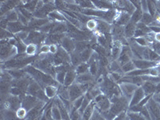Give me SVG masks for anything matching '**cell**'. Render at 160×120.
<instances>
[{
	"instance_id": "30bf717a",
	"label": "cell",
	"mask_w": 160,
	"mask_h": 120,
	"mask_svg": "<svg viewBox=\"0 0 160 120\" xmlns=\"http://www.w3.org/2000/svg\"><path fill=\"white\" fill-rule=\"evenodd\" d=\"M75 44H76V42L75 40L66 35V36L62 38V40L60 42L59 46L62 47L67 52L71 55V53L75 51Z\"/></svg>"
},
{
	"instance_id": "f6af8a7d",
	"label": "cell",
	"mask_w": 160,
	"mask_h": 120,
	"mask_svg": "<svg viewBox=\"0 0 160 120\" xmlns=\"http://www.w3.org/2000/svg\"><path fill=\"white\" fill-rule=\"evenodd\" d=\"M127 118H128V111H124L116 115L114 120H126Z\"/></svg>"
},
{
	"instance_id": "2e32d148",
	"label": "cell",
	"mask_w": 160,
	"mask_h": 120,
	"mask_svg": "<svg viewBox=\"0 0 160 120\" xmlns=\"http://www.w3.org/2000/svg\"><path fill=\"white\" fill-rule=\"evenodd\" d=\"M95 111V102L94 101L89 104L81 115V120H91Z\"/></svg>"
},
{
	"instance_id": "d590c367",
	"label": "cell",
	"mask_w": 160,
	"mask_h": 120,
	"mask_svg": "<svg viewBox=\"0 0 160 120\" xmlns=\"http://www.w3.org/2000/svg\"><path fill=\"white\" fill-rule=\"evenodd\" d=\"M66 73L67 71H58L56 72V75H55V80L58 82L59 85H63L64 80H65L66 77Z\"/></svg>"
},
{
	"instance_id": "83f0119b",
	"label": "cell",
	"mask_w": 160,
	"mask_h": 120,
	"mask_svg": "<svg viewBox=\"0 0 160 120\" xmlns=\"http://www.w3.org/2000/svg\"><path fill=\"white\" fill-rule=\"evenodd\" d=\"M93 53H94V50L91 48H88V49L84 50L83 51L80 53V57L82 59V62H88L90 60L91 57L92 56Z\"/></svg>"
},
{
	"instance_id": "1f68e13d",
	"label": "cell",
	"mask_w": 160,
	"mask_h": 120,
	"mask_svg": "<svg viewBox=\"0 0 160 120\" xmlns=\"http://www.w3.org/2000/svg\"><path fill=\"white\" fill-rule=\"evenodd\" d=\"M97 27H98V22H97L96 18H91L86 23V28L91 32H95L97 31Z\"/></svg>"
},
{
	"instance_id": "ffe728a7",
	"label": "cell",
	"mask_w": 160,
	"mask_h": 120,
	"mask_svg": "<svg viewBox=\"0 0 160 120\" xmlns=\"http://www.w3.org/2000/svg\"><path fill=\"white\" fill-rule=\"evenodd\" d=\"M48 18H50L52 21H55V22H68L67 21V18L64 16V15L62 14V12H61L58 10H55L53 12H51L49 15H48Z\"/></svg>"
},
{
	"instance_id": "ee69618b",
	"label": "cell",
	"mask_w": 160,
	"mask_h": 120,
	"mask_svg": "<svg viewBox=\"0 0 160 120\" xmlns=\"http://www.w3.org/2000/svg\"><path fill=\"white\" fill-rule=\"evenodd\" d=\"M83 99H84V95H82V96L79 97L78 98H77L75 101H74V102H72V107L75 109H76L77 111H78V109H79L80 108H81V106H82V102H83Z\"/></svg>"
},
{
	"instance_id": "4fadbf2b",
	"label": "cell",
	"mask_w": 160,
	"mask_h": 120,
	"mask_svg": "<svg viewBox=\"0 0 160 120\" xmlns=\"http://www.w3.org/2000/svg\"><path fill=\"white\" fill-rule=\"evenodd\" d=\"M4 101H7L9 103L10 110H11V111H17L22 107V102H21L19 97L15 96V95H11V94L8 95V98H6Z\"/></svg>"
},
{
	"instance_id": "7c38bea8",
	"label": "cell",
	"mask_w": 160,
	"mask_h": 120,
	"mask_svg": "<svg viewBox=\"0 0 160 120\" xmlns=\"http://www.w3.org/2000/svg\"><path fill=\"white\" fill-rule=\"evenodd\" d=\"M145 93H144L143 90H142V87H138L136 89V91H135V93L133 94L132 97H131V100H130V107H133V106H135L137 104L139 103L144 98H145Z\"/></svg>"
},
{
	"instance_id": "5b68a950",
	"label": "cell",
	"mask_w": 160,
	"mask_h": 120,
	"mask_svg": "<svg viewBox=\"0 0 160 120\" xmlns=\"http://www.w3.org/2000/svg\"><path fill=\"white\" fill-rule=\"evenodd\" d=\"M19 98L21 99V102H22V108H25L28 111H31V109L36 107L41 102L36 97L28 95V94L25 95H22V96H20Z\"/></svg>"
},
{
	"instance_id": "7402d4cb",
	"label": "cell",
	"mask_w": 160,
	"mask_h": 120,
	"mask_svg": "<svg viewBox=\"0 0 160 120\" xmlns=\"http://www.w3.org/2000/svg\"><path fill=\"white\" fill-rule=\"evenodd\" d=\"M44 91L49 99H52L57 97L58 93V87L56 86H47L44 88Z\"/></svg>"
},
{
	"instance_id": "6da1fadb",
	"label": "cell",
	"mask_w": 160,
	"mask_h": 120,
	"mask_svg": "<svg viewBox=\"0 0 160 120\" xmlns=\"http://www.w3.org/2000/svg\"><path fill=\"white\" fill-rule=\"evenodd\" d=\"M98 87L100 88V90H101L102 94L109 98H111L113 96H121V95H122L119 85L112 81L109 78L108 75L103 77L102 82L98 85Z\"/></svg>"
},
{
	"instance_id": "836d02e7",
	"label": "cell",
	"mask_w": 160,
	"mask_h": 120,
	"mask_svg": "<svg viewBox=\"0 0 160 120\" xmlns=\"http://www.w3.org/2000/svg\"><path fill=\"white\" fill-rule=\"evenodd\" d=\"M76 3L82 9H96L92 1H77Z\"/></svg>"
},
{
	"instance_id": "60d3db41",
	"label": "cell",
	"mask_w": 160,
	"mask_h": 120,
	"mask_svg": "<svg viewBox=\"0 0 160 120\" xmlns=\"http://www.w3.org/2000/svg\"><path fill=\"white\" fill-rule=\"evenodd\" d=\"M15 37V35L6 29H1V39H10Z\"/></svg>"
},
{
	"instance_id": "7bdbcfd3",
	"label": "cell",
	"mask_w": 160,
	"mask_h": 120,
	"mask_svg": "<svg viewBox=\"0 0 160 120\" xmlns=\"http://www.w3.org/2000/svg\"><path fill=\"white\" fill-rule=\"evenodd\" d=\"M91 101H90L89 99H88V98H87L85 97V95H84V99H83V102H82V106H81V108H79V109L78 110V112H79V114L81 115H82V113H83V111H85V109L87 108H88V106H89V104L91 103Z\"/></svg>"
},
{
	"instance_id": "74e56055",
	"label": "cell",
	"mask_w": 160,
	"mask_h": 120,
	"mask_svg": "<svg viewBox=\"0 0 160 120\" xmlns=\"http://www.w3.org/2000/svg\"><path fill=\"white\" fill-rule=\"evenodd\" d=\"M134 40H135V42L136 43H138L141 47H143V48H148V47L150 48V46H151V44L148 42V39L146 38V37H138V38H134Z\"/></svg>"
},
{
	"instance_id": "e575fe53",
	"label": "cell",
	"mask_w": 160,
	"mask_h": 120,
	"mask_svg": "<svg viewBox=\"0 0 160 120\" xmlns=\"http://www.w3.org/2000/svg\"><path fill=\"white\" fill-rule=\"evenodd\" d=\"M135 69H136V68H135V66L134 64V62H133V61H130V62H127V63L122 66V71L124 73V75H126V74H128V73L131 72V71H134Z\"/></svg>"
},
{
	"instance_id": "e0dca14e",
	"label": "cell",
	"mask_w": 160,
	"mask_h": 120,
	"mask_svg": "<svg viewBox=\"0 0 160 120\" xmlns=\"http://www.w3.org/2000/svg\"><path fill=\"white\" fill-rule=\"evenodd\" d=\"M95 82V77L91 75L90 73H86L82 75H78L75 79V82L78 84H84L88 82Z\"/></svg>"
},
{
	"instance_id": "7dc6e473",
	"label": "cell",
	"mask_w": 160,
	"mask_h": 120,
	"mask_svg": "<svg viewBox=\"0 0 160 120\" xmlns=\"http://www.w3.org/2000/svg\"><path fill=\"white\" fill-rule=\"evenodd\" d=\"M141 9L143 13L148 12V1H141Z\"/></svg>"
},
{
	"instance_id": "5bb4252c",
	"label": "cell",
	"mask_w": 160,
	"mask_h": 120,
	"mask_svg": "<svg viewBox=\"0 0 160 120\" xmlns=\"http://www.w3.org/2000/svg\"><path fill=\"white\" fill-rule=\"evenodd\" d=\"M8 31H9L10 32L12 33L13 35H16L18 33L21 32L22 31H28V28L25 26L22 25L19 21L15 22H9L8 26V28H7Z\"/></svg>"
},
{
	"instance_id": "681fc988",
	"label": "cell",
	"mask_w": 160,
	"mask_h": 120,
	"mask_svg": "<svg viewBox=\"0 0 160 120\" xmlns=\"http://www.w3.org/2000/svg\"><path fill=\"white\" fill-rule=\"evenodd\" d=\"M155 42H160V33H155Z\"/></svg>"
},
{
	"instance_id": "d6a6232c",
	"label": "cell",
	"mask_w": 160,
	"mask_h": 120,
	"mask_svg": "<svg viewBox=\"0 0 160 120\" xmlns=\"http://www.w3.org/2000/svg\"><path fill=\"white\" fill-rule=\"evenodd\" d=\"M140 22H142V23L150 27V26L154 22V17L151 16L148 12L143 13L142 19H141V21H140Z\"/></svg>"
},
{
	"instance_id": "9c48e42d",
	"label": "cell",
	"mask_w": 160,
	"mask_h": 120,
	"mask_svg": "<svg viewBox=\"0 0 160 120\" xmlns=\"http://www.w3.org/2000/svg\"><path fill=\"white\" fill-rule=\"evenodd\" d=\"M132 61L136 69H151L159 65L160 60L158 62H153V61L145 59H133Z\"/></svg>"
},
{
	"instance_id": "11a10c76",
	"label": "cell",
	"mask_w": 160,
	"mask_h": 120,
	"mask_svg": "<svg viewBox=\"0 0 160 120\" xmlns=\"http://www.w3.org/2000/svg\"><path fill=\"white\" fill-rule=\"evenodd\" d=\"M158 12H159V13H160V10H158Z\"/></svg>"
},
{
	"instance_id": "52a82bcc",
	"label": "cell",
	"mask_w": 160,
	"mask_h": 120,
	"mask_svg": "<svg viewBox=\"0 0 160 120\" xmlns=\"http://www.w3.org/2000/svg\"><path fill=\"white\" fill-rule=\"evenodd\" d=\"M68 93H69V99L71 102L78 98L79 97L84 95V92L82 90L79 84L75 82L68 88Z\"/></svg>"
},
{
	"instance_id": "44dd1931",
	"label": "cell",
	"mask_w": 160,
	"mask_h": 120,
	"mask_svg": "<svg viewBox=\"0 0 160 120\" xmlns=\"http://www.w3.org/2000/svg\"><path fill=\"white\" fill-rule=\"evenodd\" d=\"M8 73L12 77L13 79H20L28 75V73L26 72L23 69H12L6 70Z\"/></svg>"
},
{
	"instance_id": "bcb514c9",
	"label": "cell",
	"mask_w": 160,
	"mask_h": 120,
	"mask_svg": "<svg viewBox=\"0 0 160 120\" xmlns=\"http://www.w3.org/2000/svg\"><path fill=\"white\" fill-rule=\"evenodd\" d=\"M58 46L59 45H57V44H51L50 45V53L52 55H55L58 52Z\"/></svg>"
},
{
	"instance_id": "3957f363",
	"label": "cell",
	"mask_w": 160,
	"mask_h": 120,
	"mask_svg": "<svg viewBox=\"0 0 160 120\" xmlns=\"http://www.w3.org/2000/svg\"><path fill=\"white\" fill-rule=\"evenodd\" d=\"M47 37H48V34H45L39 31H31L29 32L28 38L24 41V43L26 45L35 44V45L38 46L45 42Z\"/></svg>"
},
{
	"instance_id": "7a4b0ae2",
	"label": "cell",
	"mask_w": 160,
	"mask_h": 120,
	"mask_svg": "<svg viewBox=\"0 0 160 120\" xmlns=\"http://www.w3.org/2000/svg\"><path fill=\"white\" fill-rule=\"evenodd\" d=\"M111 102L110 111L115 115H118L120 113L128 111L129 108L130 100L124 97L123 95L121 96H113L110 98Z\"/></svg>"
},
{
	"instance_id": "d4e9b609",
	"label": "cell",
	"mask_w": 160,
	"mask_h": 120,
	"mask_svg": "<svg viewBox=\"0 0 160 120\" xmlns=\"http://www.w3.org/2000/svg\"><path fill=\"white\" fill-rule=\"evenodd\" d=\"M70 55H71V63L75 68L78 67L79 64L82 63L81 57H80V53L75 51L74 52L71 53Z\"/></svg>"
},
{
	"instance_id": "603a6c76",
	"label": "cell",
	"mask_w": 160,
	"mask_h": 120,
	"mask_svg": "<svg viewBox=\"0 0 160 120\" xmlns=\"http://www.w3.org/2000/svg\"><path fill=\"white\" fill-rule=\"evenodd\" d=\"M1 18H5L9 22H15L18 21V11L15 9L12 10V11H8V13H6L5 15L1 16Z\"/></svg>"
},
{
	"instance_id": "c3c4849f",
	"label": "cell",
	"mask_w": 160,
	"mask_h": 120,
	"mask_svg": "<svg viewBox=\"0 0 160 120\" xmlns=\"http://www.w3.org/2000/svg\"><path fill=\"white\" fill-rule=\"evenodd\" d=\"M153 99L155 100V102L158 104H160V93H158V94H155V95L152 96Z\"/></svg>"
},
{
	"instance_id": "8d00e7d4",
	"label": "cell",
	"mask_w": 160,
	"mask_h": 120,
	"mask_svg": "<svg viewBox=\"0 0 160 120\" xmlns=\"http://www.w3.org/2000/svg\"><path fill=\"white\" fill-rule=\"evenodd\" d=\"M148 13L151 16H155V14L158 11V9H157L156 4H155V2L153 1H148Z\"/></svg>"
},
{
	"instance_id": "4dcf8cb0",
	"label": "cell",
	"mask_w": 160,
	"mask_h": 120,
	"mask_svg": "<svg viewBox=\"0 0 160 120\" xmlns=\"http://www.w3.org/2000/svg\"><path fill=\"white\" fill-rule=\"evenodd\" d=\"M38 51V46L35 44H29V45H27L26 55L28 56H35V55H37Z\"/></svg>"
},
{
	"instance_id": "ba28073f",
	"label": "cell",
	"mask_w": 160,
	"mask_h": 120,
	"mask_svg": "<svg viewBox=\"0 0 160 120\" xmlns=\"http://www.w3.org/2000/svg\"><path fill=\"white\" fill-rule=\"evenodd\" d=\"M119 88L121 90V92H122V95L128 98V100H131L133 94L135 93V91H136L138 87H137L135 84L129 83V82H123V83L119 84Z\"/></svg>"
},
{
	"instance_id": "8992f818",
	"label": "cell",
	"mask_w": 160,
	"mask_h": 120,
	"mask_svg": "<svg viewBox=\"0 0 160 120\" xmlns=\"http://www.w3.org/2000/svg\"><path fill=\"white\" fill-rule=\"evenodd\" d=\"M134 59V55H133V53L131 51V48H130L129 45H123L122 48V51L120 53V55L118 57V58L117 59L118 63L121 65L122 67V65L126 64L127 62H130V61H132Z\"/></svg>"
},
{
	"instance_id": "484cf974",
	"label": "cell",
	"mask_w": 160,
	"mask_h": 120,
	"mask_svg": "<svg viewBox=\"0 0 160 120\" xmlns=\"http://www.w3.org/2000/svg\"><path fill=\"white\" fill-rule=\"evenodd\" d=\"M22 2L24 3L22 5V7L25 9H27L28 11L33 13V14L35 12V11L37 9V5H38V1H26V2L25 1H22Z\"/></svg>"
},
{
	"instance_id": "ab89813d",
	"label": "cell",
	"mask_w": 160,
	"mask_h": 120,
	"mask_svg": "<svg viewBox=\"0 0 160 120\" xmlns=\"http://www.w3.org/2000/svg\"><path fill=\"white\" fill-rule=\"evenodd\" d=\"M28 111H27L25 108L21 107V108L16 111V115L18 118H20V119L25 120L26 117H27V115H28Z\"/></svg>"
},
{
	"instance_id": "277c9868",
	"label": "cell",
	"mask_w": 160,
	"mask_h": 120,
	"mask_svg": "<svg viewBox=\"0 0 160 120\" xmlns=\"http://www.w3.org/2000/svg\"><path fill=\"white\" fill-rule=\"evenodd\" d=\"M94 102H95V108L99 113L108 111L111 108V100L102 93L95 98Z\"/></svg>"
},
{
	"instance_id": "f1b7e54d",
	"label": "cell",
	"mask_w": 160,
	"mask_h": 120,
	"mask_svg": "<svg viewBox=\"0 0 160 120\" xmlns=\"http://www.w3.org/2000/svg\"><path fill=\"white\" fill-rule=\"evenodd\" d=\"M142 15H143V12H142V9H136L135 11V12L131 15V22L135 24L140 22V21L142 19Z\"/></svg>"
},
{
	"instance_id": "8fae6325",
	"label": "cell",
	"mask_w": 160,
	"mask_h": 120,
	"mask_svg": "<svg viewBox=\"0 0 160 120\" xmlns=\"http://www.w3.org/2000/svg\"><path fill=\"white\" fill-rule=\"evenodd\" d=\"M131 15H129L128 13L125 12V11H118V15H117V17L115 18L114 24H117V25L122 26V27H125L126 25H128L131 22Z\"/></svg>"
},
{
	"instance_id": "f5cc1de1",
	"label": "cell",
	"mask_w": 160,
	"mask_h": 120,
	"mask_svg": "<svg viewBox=\"0 0 160 120\" xmlns=\"http://www.w3.org/2000/svg\"><path fill=\"white\" fill-rule=\"evenodd\" d=\"M156 120H160V118H156Z\"/></svg>"
},
{
	"instance_id": "f907efd6",
	"label": "cell",
	"mask_w": 160,
	"mask_h": 120,
	"mask_svg": "<svg viewBox=\"0 0 160 120\" xmlns=\"http://www.w3.org/2000/svg\"><path fill=\"white\" fill-rule=\"evenodd\" d=\"M160 93V82L156 84V91H155V94H158Z\"/></svg>"
},
{
	"instance_id": "cb8c5ba5",
	"label": "cell",
	"mask_w": 160,
	"mask_h": 120,
	"mask_svg": "<svg viewBox=\"0 0 160 120\" xmlns=\"http://www.w3.org/2000/svg\"><path fill=\"white\" fill-rule=\"evenodd\" d=\"M108 69L109 73L111 72H115V73H119V74H122V75H124V73L122 72V67L118 62L117 60H115V61H112V62H110L109 66L108 67Z\"/></svg>"
},
{
	"instance_id": "ac0fdd59",
	"label": "cell",
	"mask_w": 160,
	"mask_h": 120,
	"mask_svg": "<svg viewBox=\"0 0 160 120\" xmlns=\"http://www.w3.org/2000/svg\"><path fill=\"white\" fill-rule=\"evenodd\" d=\"M135 30H136V24L130 22L128 25L124 27V35L128 40L132 39L135 36Z\"/></svg>"
},
{
	"instance_id": "d6986e66",
	"label": "cell",
	"mask_w": 160,
	"mask_h": 120,
	"mask_svg": "<svg viewBox=\"0 0 160 120\" xmlns=\"http://www.w3.org/2000/svg\"><path fill=\"white\" fill-rule=\"evenodd\" d=\"M143 90L145 95H154L156 91V84L153 83V82H148V81H144L142 85L141 86Z\"/></svg>"
},
{
	"instance_id": "b9f144b4",
	"label": "cell",
	"mask_w": 160,
	"mask_h": 120,
	"mask_svg": "<svg viewBox=\"0 0 160 120\" xmlns=\"http://www.w3.org/2000/svg\"><path fill=\"white\" fill-rule=\"evenodd\" d=\"M50 53V45L48 44H43L38 49L37 55H47Z\"/></svg>"
},
{
	"instance_id": "816d5d0a",
	"label": "cell",
	"mask_w": 160,
	"mask_h": 120,
	"mask_svg": "<svg viewBox=\"0 0 160 120\" xmlns=\"http://www.w3.org/2000/svg\"><path fill=\"white\" fill-rule=\"evenodd\" d=\"M155 2V4H156L157 9L160 10V2L159 1H156V2Z\"/></svg>"
},
{
	"instance_id": "f546056e",
	"label": "cell",
	"mask_w": 160,
	"mask_h": 120,
	"mask_svg": "<svg viewBox=\"0 0 160 120\" xmlns=\"http://www.w3.org/2000/svg\"><path fill=\"white\" fill-rule=\"evenodd\" d=\"M75 71L78 75H82V74H86V73L89 72V65L88 62H82V63L79 64L78 67L75 68Z\"/></svg>"
},
{
	"instance_id": "db71d44e",
	"label": "cell",
	"mask_w": 160,
	"mask_h": 120,
	"mask_svg": "<svg viewBox=\"0 0 160 120\" xmlns=\"http://www.w3.org/2000/svg\"><path fill=\"white\" fill-rule=\"evenodd\" d=\"M158 107H159V109H160V104H158Z\"/></svg>"
},
{
	"instance_id": "4316f807",
	"label": "cell",
	"mask_w": 160,
	"mask_h": 120,
	"mask_svg": "<svg viewBox=\"0 0 160 120\" xmlns=\"http://www.w3.org/2000/svg\"><path fill=\"white\" fill-rule=\"evenodd\" d=\"M91 48V44L90 41H82V42H76L75 44V51L81 53L84 50Z\"/></svg>"
},
{
	"instance_id": "f35d334b",
	"label": "cell",
	"mask_w": 160,
	"mask_h": 120,
	"mask_svg": "<svg viewBox=\"0 0 160 120\" xmlns=\"http://www.w3.org/2000/svg\"><path fill=\"white\" fill-rule=\"evenodd\" d=\"M128 116L130 120H147L140 113H133L128 111Z\"/></svg>"
},
{
	"instance_id": "9a60e30c",
	"label": "cell",
	"mask_w": 160,
	"mask_h": 120,
	"mask_svg": "<svg viewBox=\"0 0 160 120\" xmlns=\"http://www.w3.org/2000/svg\"><path fill=\"white\" fill-rule=\"evenodd\" d=\"M77 77V73L75 71V68H72L69 70V71H67L66 73V77L65 80H64L63 86L67 87V88H69L70 86H71L72 84H74L75 82V79H76Z\"/></svg>"
}]
</instances>
